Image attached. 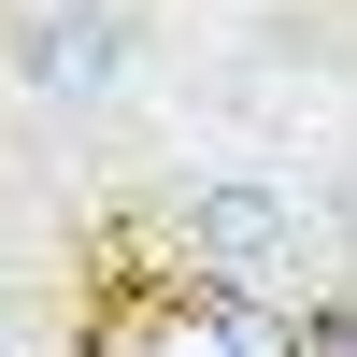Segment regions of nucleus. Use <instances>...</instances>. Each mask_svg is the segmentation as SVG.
<instances>
[{
    "label": "nucleus",
    "instance_id": "obj_1",
    "mask_svg": "<svg viewBox=\"0 0 357 357\" xmlns=\"http://www.w3.org/2000/svg\"><path fill=\"white\" fill-rule=\"evenodd\" d=\"M0 57H15L29 86H43V100H114V86H129V15H114V0H29L15 29H0Z\"/></svg>",
    "mask_w": 357,
    "mask_h": 357
},
{
    "label": "nucleus",
    "instance_id": "obj_2",
    "mask_svg": "<svg viewBox=\"0 0 357 357\" xmlns=\"http://www.w3.org/2000/svg\"><path fill=\"white\" fill-rule=\"evenodd\" d=\"M186 243L229 286H272V272H301V200H272L257 172H200L186 186Z\"/></svg>",
    "mask_w": 357,
    "mask_h": 357
}]
</instances>
